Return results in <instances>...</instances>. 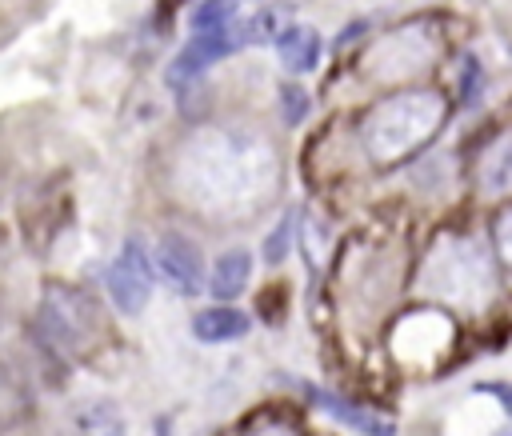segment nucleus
Listing matches in <instances>:
<instances>
[{
	"label": "nucleus",
	"instance_id": "obj_1",
	"mask_svg": "<svg viewBox=\"0 0 512 436\" xmlns=\"http://www.w3.org/2000/svg\"><path fill=\"white\" fill-rule=\"evenodd\" d=\"M452 116V100L440 88H400L376 100L360 120V144L376 168L412 160Z\"/></svg>",
	"mask_w": 512,
	"mask_h": 436
},
{
	"label": "nucleus",
	"instance_id": "obj_2",
	"mask_svg": "<svg viewBox=\"0 0 512 436\" xmlns=\"http://www.w3.org/2000/svg\"><path fill=\"white\" fill-rule=\"evenodd\" d=\"M36 328L56 352H84L100 332V312L84 292L68 284H48L36 312Z\"/></svg>",
	"mask_w": 512,
	"mask_h": 436
},
{
	"label": "nucleus",
	"instance_id": "obj_3",
	"mask_svg": "<svg viewBox=\"0 0 512 436\" xmlns=\"http://www.w3.org/2000/svg\"><path fill=\"white\" fill-rule=\"evenodd\" d=\"M108 292L116 300L120 312H140L144 300L152 296V260L144 256L140 240H128L120 248V256L108 268Z\"/></svg>",
	"mask_w": 512,
	"mask_h": 436
},
{
	"label": "nucleus",
	"instance_id": "obj_4",
	"mask_svg": "<svg viewBox=\"0 0 512 436\" xmlns=\"http://www.w3.org/2000/svg\"><path fill=\"white\" fill-rule=\"evenodd\" d=\"M156 268L184 296H196L200 284H204V256H200V248L192 240L176 236V232L160 236V244H156Z\"/></svg>",
	"mask_w": 512,
	"mask_h": 436
},
{
	"label": "nucleus",
	"instance_id": "obj_5",
	"mask_svg": "<svg viewBox=\"0 0 512 436\" xmlns=\"http://www.w3.org/2000/svg\"><path fill=\"white\" fill-rule=\"evenodd\" d=\"M236 48V36L232 32H212V36H192V44L172 60V84H184L188 76H196V72H204L212 60H220V56H228Z\"/></svg>",
	"mask_w": 512,
	"mask_h": 436
},
{
	"label": "nucleus",
	"instance_id": "obj_6",
	"mask_svg": "<svg viewBox=\"0 0 512 436\" xmlns=\"http://www.w3.org/2000/svg\"><path fill=\"white\" fill-rule=\"evenodd\" d=\"M192 332H196L200 340H208V344H216V340H236V336L248 332V316L236 312V308H228V304H220V308L200 312V316L192 320Z\"/></svg>",
	"mask_w": 512,
	"mask_h": 436
},
{
	"label": "nucleus",
	"instance_id": "obj_7",
	"mask_svg": "<svg viewBox=\"0 0 512 436\" xmlns=\"http://www.w3.org/2000/svg\"><path fill=\"white\" fill-rule=\"evenodd\" d=\"M276 52H280L288 72H308L316 64V56H320V36L312 28H288V32H280Z\"/></svg>",
	"mask_w": 512,
	"mask_h": 436
},
{
	"label": "nucleus",
	"instance_id": "obj_8",
	"mask_svg": "<svg viewBox=\"0 0 512 436\" xmlns=\"http://www.w3.org/2000/svg\"><path fill=\"white\" fill-rule=\"evenodd\" d=\"M244 284H248V252H224L212 268V296L232 300V296H240Z\"/></svg>",
	"mask_w": 512,
	"mask_h": 436
},
{
	"label": "nucleus",
	"instance_id": "obj_9",
	"mask_svg": "<svg viewBox=\"0 0 512 436\" xmlns=\"http://www.w3.org/2000/svg\"><path fill=\"white\" fill-rule=\"evenodd\" d=\"M312 404H316V408H328L332 416L356 424V428L368 432V436H392V424H388V420H380V416H372V412H364V408H356V404H344V400H336L332 392H312Z\"/></svg>",
	"mask_w": 512,
	"mask_h": 436
},
{
	"label": "nucleus",
	"instance_id": "obj_10",
	"mask_svg": "<svg viewBox=\"0 0 512 436\" xmlns=\"http://www.w3.org/2000/svg\"><path fill=\"white\" fill-rule=\"evenodd\" d=\"M212 32H232V0H204L192 12V36H212Z\"/></svg>",
	"mask_w": 512,
	"mask_h": 436
},
{
	"label": "nucleus",
	"instance_id": "obj_11",
	"mask_svg": "<svg viewBox=\"0 0 512 436\" xmlns=\"http://www.w3.org/2000/svg\"><path fill=\"white\" fill-rule=\"evenodd\" d=\"M288 236H292V216H284V220H280V228L272 232V240H268V248H264V252H268V260H280V256H284V240H288Z\"/></svg>",
	"mask_w": 512,
	"mask_h": 436
},
{
	"label": "nucleus",
	"instance_id": "obj_12",
	"mask_svg": "<svg viewBox=\"0 0 512 436\" xmlns=\"http://www.w3.org/2000/svg\"><path fill=\"white\" fill-rule=\"evenodd\" d=\"M304 116V92L300 88H284V120L296 124Z\"/></svg>",
	"mask_w": 512,
	"mask_h": 436
},
{
	"label": "nucleus",
	"instance_id": "obj_13",
	"mask_svg": "<svg viewBox=\"0 0 512 436\" xmlns=\"http://www.w3.org/2000/svg\"><path fill=\"white\" fill-rule=\"evenodd\" d=\"M504 228H508V208L496 212V244H500V260H508V236H504Z\"/></svg>",
	"mask_w": 512,
	"mask_h": 436
},
{
	"label": "nucleus",
	"instance_id": "obj_14",
	"mask_svg": "<svg viewBox=\"0 0 512 436\" xmlns=\"http://www.w3.org/2000/svg\"><path fill=\"white\" fill-rule=\"evenodd\" d=\"M252 436H296V432H288V428H264V432H252Z\"/></svg>",
	"mask_w": 512,
	"mask_h": 436
}]
</instances>
